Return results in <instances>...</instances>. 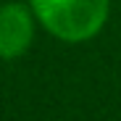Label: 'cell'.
I'll use <instances>...</instances> for the list:
<instances>
[{"label":"cell","instance_id":"6da1fadb","mask_svg":"<svg viewBox=\"0 0 121 121\" xmlns=\"http://www.w3.org/2000/svg\"><path fill=\"white\" fill-rule=\"evenodd\" d=\"M111 0H32V13L53 37L87 42L108 21Z\"/></svg>","mask_w":121,"mask_h":121},{"label":"cell","instance_id":"7a4b0ae2","mask_svg":"<svg viewBox=\"0 0 121 121\" xmlns=\"http://www.w3.org/2000/svg\"><path fill=\"white\" fill-rule=\"evenodd\" d=\"M32 11L21 3H8L0 8V58L13 60L24 55L26 48L32 45Z\"/></svg>","mask_w":121,"mask_h":121}]
</instances>
